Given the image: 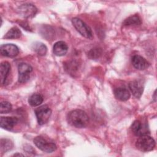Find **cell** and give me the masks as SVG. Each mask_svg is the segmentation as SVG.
<instances>
[{"label":"cell","mask_w":157,"mask_h":157,"mask_svg":"<svg viewBox=\"0 0 157 157\" xmlns=\"http://www.w3.org/2000/svg\"><path fill=\"white\" fill-rule=\"evenodd\" d=\"M67 121L72 126L77 128H83L87 126L89 122V117L85 111L80 109H75L68 113Z\"/></svg>","instance_id":"6da1fadb"},{"label":"cell","mask_w":157,"mask_h":157,"mask_svg":"<svg viewBox=\"0 0 157 157\" xmlns=\"http://www.w3.org/2000/svg\"><path fill=\"white\" fill-rule=\"evenodd\" d=\"M136 146L141 151H150L155 147V141L153 137L148 135L139 136L136 142Z\"/></svg>","instance_id":"7a4b0ae2"},{"label":"cell","mask_w":157,"mask_h":157,"mask_svg":"<svg viewBox=\"0 0 157 157\" xmlns=\"http://www.w3.org/2000/svg\"><path fill=\"white\" fill-rule=\"evenodd\" d=\"M35 145L45 153H52L56 150V145L53 142H50L42 136H37L33 140Z\"/></svg>","instance_id":"3957f363"},{"label":"cell","mask_w":157,"mask_h":157,"mask_svg":"<svg viewBox=\"0 0 157 157\" xmlns=\"http://www.w3.org/2000/svg\"><path fill=\"white\" fill-rule=\"evenodd\" d=\"M72 23L76 30L84 37L91 39L93 38V33L91 28L81 19L75 17L72 19Z\"/></svg>","instance_id":"277c9868"},{"label":"cell","mask_w":157,"mask_h":157,"mask_svg":"<svg viewBox=\"0 0 157 157\" xmlns=\"http://www.w3.org/2000/svg\"><path fill=\"white\" fill-rule=\"evenodd\" d=\"M34 112L37 123L39 125H43L47 123L52 115V110L46 105L36 108Z\"/></svg>","instance_id":"5b68a950"},{"label":"cell","mask_w":157,"mask_h":157,"mask_svg":"<svg viewBox=\"0 0 157 157\" xmlns=\"http://www.w3.org/2000/svg\"><path fill=\"white\" fill-rule=\"evenodd\" d=\"M17 11L21 17L24 18H31L35 16L37 12V9L33 4L26 3L20 6Z\"/></svg>","instance_id":"8992f818"},{"label":"cell","mask_w":157,"mask_h":157,"mask_svg":"<svg viewBox=\"0 0 157 157\" xmlns=\"http://www.w3.org/2000/svg\"><path fill=\"white\" fill-rule=\"evenodd\" d=\"M18 82L23 83L27 82L30 78V73L33 71V67L28 64L21 63L18 66Z\"/></svg>","instance_id":"52a82bcc"},{"label":"cell","mask_w":157,"mask_h":157,"mask_svg":"<svg viewBox=\"0 0 157 157\" xmlns=\"http://www.w3.org/2000/svg\"><path fill=\"white\" fill-rule=\"evenodd\" d=\"M0 51L2 56L13 58L18 55L19 48L17 45L13 44H6L1 46Z\"/></svg>","instance_id":"ba28073f"},{"label":"cell","mask_w":157,"mask_h":157,"mask_svg":"<svg viewBox=\"0 0 157 157\" xmlns=\"http://www.w3.org/2000/svg\"><path fill=\"white\" fill-rule=\"evenodd\" d=\"M131 129L133 133L137 136L148 135L150 134V131L147 124L138 120H135L132 123L131 125Z\"/></svg>","instance_id":"9c48e42d"},{"label":"cell","mask_w":157,"mask_h":157,"mask_svg":"<svg viewBox=\"0 0 157 157\" xmlns=\"http://www.w3.org/2000/svg\"><path fill=\"white\" fill-rule=\"evenodd\" d=\"M18 118L13 117H1L0 119V126L2 129L11 131L18 123Z\"/></svg>","instance_id":"30bf717a"},{"label":"cell","mask_w":157,"mask_h":157,"mask_svg":"<svg viewBox=\"0 0 157 157\" xmlns=\"http://www.w3.org/2000/svg\"><path fill=\"white\" fill-rule=\"evenodd\" d=\"M128 86L134 96H135L136 98H140L144 91V86L140 81H131L129 82Z\"/></svg>","instance_id":"8fae6325"},{"label":"cell","mask_w":157,"mask_h":157,"mask_svg":"<svg viewBox=\"0 0 157 157\" xmlns=\"http://www.w3.org/2000/svg\"><path fill=\"white\" fill-rule=\"evenodd\" d=\"M131 62L133 66L138 70H144L147 69L150 64L142 56L140 55H134L131 58Z\"/></svg>","instance_id":"7c38bea8"},{"label":"cell","mask_w":157,"mask_h":157,"mask_svg":"<svg viewBox=\"0 0 157 157\" xmlns=\"http://www.w3.org/2000/svg\"><path fill=\"white\" fill-rule=\"evenodd\" d=\"M68 50V46L64 41H58L56 42L53 47V53L58 56H64Z\"/></svg>","instance_id":"4fadbf2b"},{"label":"cell","mask_w":157,"mask_h":157,"mask_svg":"<svg viewBox=\"0 0 157 157\" xmlns=\"http://www.w3.org/2000/svg\"><path fill=\"white\" fill-rule=\"evenodd\" d=\"M10 64L7 61H3L1 63L0 66V77L1 83L2 85H4L7 77L9 75L10 71Z\"/></svg>","instance_id":"5bb4252c"},{"label":"cell","mask_w":157,"mask_h":157,"mask_svg":"<svg viewBox=\"0 0 157 157\" xmlns=\"http://www.w3.org/2000/svg\"><path fill=\"white\" fill-rule=\"evenodd\" d=\"M114 94L117 99L121 101H128L131 96L129 90L126 87L120 86L114 90Z\"/></svg>","instance_id":"9a60e30c"},{"label":"cell","mask_w":157,"mask_h":157,"mask_svg":"<svg viewBox=\"0 0 157 157\" xmlns=\"http://www.w3.org/2000/svg\"><path fill=\"white\" fill-rule=\"evenodd\" d=\"M21 36V32L18 28L14 26L10 28L6 34L4 36L3 38L6 39H18Z\"/></svg>","instance_id":"2e32d148"},{"label":"cell","mask_w":157,"mask_h":157,"mask_svg":"<svg viewBox=\"0 0 157 157\" xmlns=\"http://www.w3.org/2000/svg\"><path fill=\"white\" fill-rule=\"evenodd\" d=\"M33 50L39 55L44 56L46 54L47 51V48L45 44L42 42H36L33 44Z\"/></svg>","instance_id":"e0dca14e"},{"label":"cell","mask_w":157,"mask_h":157,"mask_svg":"<svg viewBox=\"0 0 157 157\" xmlns=\"http://www.w3.org/2000/svg\"><path fill=\"white\" fill-rule=\"evenodd\" d=\"M43 100H44V98L41 94H33L29 97L28 99V102L31 106L36 107L40 105L42 103Z\"/></svg>","instance_id":"ac0fdd59"},{"label":"cell","mask_w":157,"mask_h":157,"mask_svg":"<svg viewBox=\"0 0 157 157\" xmlns=\"http://www.w3.org/2000/svg\"><path fill=\"white\" fill-rule=\"evenodd\" d=\"M142 23L140 18L137 15H134L129 17L128 18L124 20L123 24L124 26H130V25H140Z\"/></svg>","instance_id":"d6986e66"},{"label":"cell","mask_w":157,"mask_h":157,"mask_svg":"<svg viewBox=\"0 0 157 157\" xmlns=\"http://www.w3.org/2000/svg\"><path fill=\"white\" fill-rule=\"evenodd\" d=\"M13 147L12 142L7 139H1V152H6Z\"/></svg>","instance_id":"ffe728a7"},{"label":"cell","mask_w":157,"mask_h":157,"mask_svg":"<svg viewBox=\"0 0 157 157\" xmlns=\"http://www.w3.org/2000/svg\"><path fill=\"white\" fill-rule=\"evenodd\" d=\"M12 109V104L7 101H2L0 104V113L1 114L7 113L11 111Z\"/></svg>","instance_id":"44dd1931"},{"label":"cell","mask_w":157,"mask_h":157,"mask_svg":"<svg viewBox=\"0 0 157 157\" xmlns=\"http://www.w3.org/2000/svg\"><path fill=\"white\" fill-rule=\"evenodd\" d=\"M101 55V50L100 48H93L88 52V56L91 59H96L99 58Z\"/></svg>","instance_id":"7402d4cb"},{"label":"cell","mask_w":157,"mask_h":157,"mask_svg":"<svg viewBox=\"0 0 157 157\" xmlns=\"http://www.w3.org/2000/svg\"><path fill=\"white\" fill-rule=\"evenodd\" d=\"M13 156H23L24 155H22V154H21V153H15V154H14Z\"/></svg>","instance_id":"603a6c76"}]
</instances>
